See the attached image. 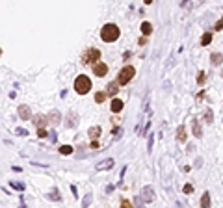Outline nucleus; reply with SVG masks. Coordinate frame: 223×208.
I'll use <instances>...</instances> for the list:
<instances>
[{
	"label": "nucleus",
	"mask_w": 223,
	"mask_h": 208,
	"mask_svg": "<svg viewBox=\"0 0 223 208\" xmlns=\"http://www.w3.org/2000/svg\"><path fill=\"white\" fill-rule=\"evenodd\" d=\"M119 28H117L115 24H112V22H108V24H104L102 28H100V39L102 41H106V43H113V41H117L119 39Z\"/></svg>",
	"instance_id": "1"
},
{
	"label": "nucleus",
	"mask_w": 223,
	"mask_h": 208,
	"mask_svg": "<svg viewBox=\"0 0 223 208\" xmlns=\"http://www.w3.org/2000/svg\"><path fill=\"white\" fill-rule=\"evenodd\" d=\"M74 89H76L78 95H86V93L91 89V80H89L86 74L76 76V80H74Z\"/></svg>",
	"instance_id": "2"
},
{
	"label": "nucleus",
	"mask_w": 223,
	"mask_h": 208,
	"mask_svg": "<svg viewBox=\"0 0 223 208\" xmlns=\"http://www.w3.org/2000/svg\"><path fill=\"white\" fill-rule=\"evenodd\" d=\"M134 74H136V69L134 67H130V65H127V67H123L119 71V76H117V82H119L121 85H127L128 82L134 78Z\"/></svg>",
	"instance_id": "3"
},
{
	"label": "nucleus",
	"mask_w": 223,
	"mask_h": 208,
	"mask_svg": "<svg viewBox=\"0 0 223 208\" xmlns=\"http://www.w3.org/2000/svg\"><path fill=\"white\" fill-rule=\"evenodd\" d=\"M154 201V190L151 186H145L138 199H136V205H149V203Z\"/></svg>",
	"instance_id": "4"
},
{
	"label": "nucleus",
	"mask_w": 223,
	"mask_h": 208,
	"mask_svg": "<svg viewBox=\"0 0 223 208\" xmlns=\"http://www.w3.org/2000/svg\"><path fill=\"white\" fill-rule=\"evenodd\" d=\"M99 58H100V50H97V48H88L84 54H82V63H86V65L97 63V61H99Z\"/></svg>",
	"instance_id": "5"
},
{
	"label": "nucleus",
	"mask_w": 223,
	"mask_h": 208,
	"mask_svg": "<svg viewBox=\"0 0 223 208\" xmlns=\"http://www.w3.org/2000/svg\"><path fill=\"white\" fill-rule=\"evenodd\" d=\"M113 166H115V160L113 158H104L102 162L97 164V171H108V169H112Z\"/></svg>",
	"instance_id": "6"
},
{
	"label": "nucleus",
	"mask_w": 223,
	"mask_h": 208,
	"mask_svg": "<svg viewBox=\"0 0 223 208\" xmlns=\"http://www.w3.org/2000/svg\"><path fill=\"white\" fill-rule=\"evenodd\" d=\"M93 73H95L97 76H104V74L108 73V65L102 63V61H97V63H93Z\"/></svg>",
	"instance_id": "7"
},
{
	"label": "nucleus",
	"mask_w": 223,
	"mask_h": 208,
	"mask_svg": "<svg viewBox=\"0 0 223 208\" xmlns=\"http://www.w3.org/2000/svg\"><path fill=\"white\" fill-rule=\"evenodd\" d=\"M19 115H21V119H24V121L32 119V110H30V106L21 104L19 106Z\"/></svg>",
	"instance_id": "8"
},
{
	"label": "nucleus",
	"mask_w": 223,
	"mask_h": 208,
	"mask_svg": "<svg viewBox=\"0 0 223 208\" xmlns=\"http://www.w3.org/2000/svg\"><path fill=\"white\" fill-rule=\"evenodd\" d=\"M49 123L52 125V127H56V125L61 123V115H60V112H58V110H52V112L49 113Z\"/></svg>",
	"instance_id": "9"
},
{
	"label": "nucleus",
	"mask_w": 223,
	"mask_h": 208,
	"mask_svg": "<svg viewBox=\"0 0 223 208\" xmlns=\"http://www.w3.org/2000/svg\"><path fill=\"white\" fill-rule=\"evenodd\" d=\"M205 2V0H182L181 6L184 7V9H195L197 6H201V4Z\"/></svg>",
	"instance_id": "10"
},
{
	"label": "nucleus",
	"mask_w": 223,
	"mask_h": 208,
	"mask_svg": "<svg viewBox=\"0 0 223 208\" xmlns=\"http://www.w3.org/2000/svg\"><path fill=\"white\" fill-rule=\"evenodd\" d=\"M76 125H78V115L74 112H71L67 115V119H65V127H67V128H74Z\"/></svg>",
	"instance_id": "11"
},
{
	"label": "nucleus",
	"mask_w": 223,
	"mask_h": 208,
	"mask_svg": "<svg viewBox=\"0 0 223 208\" xmlns=\"http://www.w3.org/2000/svg\"><path fill=\"white\" fill-rule=\"evenodd\" d=\"M191 130H193V136H195V138H201V136H203L201 125H199L197 119H191Z\"/></svg>",
	"instance_id": "12"
},
{
	"label": "nucleus",
	"mask_w": 223,
	"mask_h": 208,
	"mask_svg": "<svg viewBox=\"0 0 223 208\" xmlns=\"http://www.w3.org/2000/svg\"><path fill=\"white\" fill-rule=\"evenodd\" d=\"M123 106L125 104H123V100H121V99H113L112 100V112L113 113H119L121 110H123Z\"/></svg>",
	"instance_id": "13"
},
{
	"label": "nucleus",
	"mask_w": 223,
	"mask_h": 208,
	"mask_svg": "<svg viewBox=\"0 0 223 208\" xmlns=\"http://www.w3.org/2000/svg\"><path fill=\"white\" fill-rule=\"evenodd\" d=\"M88 136H89L91 139H97V138L100 136V127H91V128L88 130Z\"/></svg>",
	"instance_id": "14"
},
{
	"label": "nucleus",
	"mask_w": 223,
	"mask_h": 208,
	"mask_svg": "<svg viewBox=\"0 0 223 208\" xmlns=\"http://www.w3.org/2000/svg\"><path fill=\"white\" fill-rule=\"evenodd\" d=\"M117 84H119V82H110V84H108L106 85V93H108V95H115V93L117 91H119V88H117Z\"/></svg>",
	"instance_id": "15"
},
{
	"label": "nucleus",
	"mask_w": 223,
	"mask_h": 208,
	"mask_svg": "<svg viewBox=\"0 0 223 208\" xmlns=\"http://www.w3.org/2000/svg\"><path fill=\"white\" fill-rule=\"evenodd\" d=\"M46 123H49V117H45V115H37L36 119H34V125H36V127H45Z\"/></svg>",
	"instance_id": "16"
},
{
	"label": "nucleus",
	"mask_w": 223,
	"mask_h": 208,
	"mask_svg": "<svg viewBox=\"0 0 223 208\" xmlns=\"http://www.w3.org/2000/svg\"><path fill=\"white\" fill-rule=\"evenodd\" d=\"M210 43H212V32L203 34V37H201V45H203V46H208Z\"/></svg>",
	"instance_id": "17"
},
{
	"label": "nucleus",
	"mask_w": 223,
	"mask_h": 208,
	"mask_svg": "<svg viewBox=\"0 0 223 208\" xmlns=\"http://www.w3.org/2000/svg\"><path fill=\"white\" fill-rule=\"evenodd\" d=\"M177 139L181 141V143H186V128H184V127H179V130H177Z\"/></svg>",
	"instance_id": "18"
},
{
	"label": "nucleus",
	"mask_w": 223,
	"mask_h": 208,
	"mask_svg": "<svg viewBox=\"0 0 223 208\" xmlns=\"http://www.w3.org/2000/svg\"><path fill=\"white\" fill-rule=\"evenodd\" d=\"M201 206H203V208H208V206H210V193H208V191H205V193H203V197H201Z\"/></svg>",
	"instance_id": "19"
},
{
	"label": "nucleus",
	"mask_w": 223,
	"mask_h": 208,
	"mask_svg": "<svg viewBox=\"0 0 223 208\" xmlns=\"http://www.w3.org/2000/svg\"><path fill=\"white\" fill-rule=\"evenodd\" d=\"M141 32H143V35H149V34H151L152 32V24H151V22H141Z\"/></svg>",
	"instance_id": "20"
},
{
	"label": "nucleus",
	"mask_w": 223,
	"mask_h": 208,
	"mask_svg": "<svg viewBox=\"0 0 223 208\" xmlns=\"http://www.w3.org/2000/svg\"><path fill=\"white\" fill-rule=\"evenodd\" d=\"M210 61H212V65H220L221 61H223V56H221V54H216V52H214L212 56H210Z\"/></svg>",
	"instance_id": "21"
},
{
	"label": "nucleus",
	"mask_w": 223,
	"mask_h": 208,
	"mask_svg": "<svg viewBox=\"0 0 223 208\" xmlns=\"http://www.w3.org/2000/svg\"><path fill=\"white\" fill-rule=\"evenodd\" d=\"M9 186H11V188H15V190H19V191H24V182H17V180H11Z\"/></svg>",
	"instance_id": "22"
},
{
	"label": "nucleus",
	"mask_w": 223,
	"mask_h": 208,
	"mask_svg": "<svg viewBox=\"0 0 223 208\" xmlns=\"http://www.w3.org/2000/svg\"><path fill=\"white\" fill-rule=\"evenodd\" d=\"M106 95L108 93H104V91H99L95 95V102H104V100H106Z\"/></svg>",
	"instance_id": "23"
},
{
	"label": "nucleus",
	"mask_w": 223,
	"mask_h": 208,
	"mask_svg": "<svg viewBox=\"0 0 223 208\" xmlns=\"http://www.w3.org/2000/svg\"><path fill=\"white\" fill-rule=\"evenodd\" d=\"M71 152H73L71 145H63V147H60V154H71Z\"/></svg>",
	"instance_id": "24"
},
{
	"label": "nucleus",
	"mask_w": 223,
	"mask_h": 208,
	"mask_svg": "<svg viewBox=\"0 0 223 208\" xmlns=\"http://www.w3.org/2000/svg\"><path fill=\"white\" fill-rule=\"evenodd\" d=\"M91 199H93V195L88 193L84 199H82V206H89V205H91Z\"/></svg>",
	"instance_id": "25"
},
{
	"label": "nucleus",
	"mask_w": 223,
	"mask_h": 208,
	"mask_svg": "<svg viewBox=\"0 0 223 208\" xmlns=\"http://www.w3.org/2000/svg\"><path fill=\"white\" fill-rule=\"evenodd\" d=\"M52 201H61V197H60V193H58V190H52V193L49 195Z\"/></svg>",
	"instance_id": "26"
},
{
	"label": "nucleus",
	"mask_w": 223,
	"mask_h": 208,
	"mask_svg": "<svg viewBox=\"0 0 223 208\" xmlns=\"http://www.w3.org/2000/svg\"><path fill=\"white\" fill-rule=\"evenodd\" d=\"M37 136L39 138H46V130L43 127H37Z\"/></svg>",
	"instance_id": "27"
},
{
	"label": "nucleus",
	"mask_w": 223,
	"mask_h": 208,
	"mask_svg": "<svg viewBox=\"0 0 223 208\" xmlns=\"http://www.w3.org/2000/svg\"><path fill=\"white\" fill-rule=\"evenodd\" d=\"M182 191H184V193H186V195H190V193H191V191H193V186H191V184H186V186H184V188H182Z\"/></svg>",
	"instance_id": "28"
},
{
	"label": "nucleus",
	"mask_w": 223,
	"mask_h": 208,
	"mask_svg": "<svg viewBox=\"0 0 223 208\" xmlns=\"http://www.w3.org/2000/svg\"><path fill=\"white\" fill-rule=\"evenodd\" d=\"M121 132H123V130H121V128H119V127H117V128H113V139H117V138H121Z\"/></svg>",
	"instance_id": "29"
},
{
	"label": "nucleus",
	"mask_w": 223,
	"mask_h": 208,
	"mask_svg": "<svg viewBox=\"0 0 223 208\" xmlns=\"http://www.w3.org/2000/svg\"><path fill=\"white\" fill-rule=\"evenodd\" d=\"M15 134H17V136H26V134H28V130H24V128H17Z\"/></svg>",
	"instance_id": "30"
},
{
	"label": "nucleus",
	"mask_w": 223,
	"mask_h": 208,
	"mask_svg": "<svg viewBox=\"0 0 223 208\" xmlns=\"http://www.w3.org/2000/svg\"><path fill=\"white\" fill-rule=\"evenodd\" d=\"M203 82H205V73L201 71V73L197 74V84H203Z\"/></svg>",
	"instance_id": "31"
},
{
	"label": "nucleus",
	"mask_w": 223,
	"mask_h": 208,
	"mask_svg": "<svg viewBox=\"0 0 223 208\" xmlns=\"http://www.w3.org/2000/svg\"><path fill=\"white\" fill-rule=\"evenodd\" d=\"M205 121H206V123H212V112H210V110L206 112V115H205Z\"/></svg>",
	"instance_id": "32"
},
{
	"label": "nucleus",
	"mask_w": 223,
	"mask_h": 208,
	"mask_svg": "<svg viewBox=\"0 0 223 208\" xmlns=\"http://www.w3.org/2000/svg\"><path fill=\"white\" fill-rule=\"evenodd\" d=\"M121 206H125V208H130V206H132V203H130V201H127V199H123V201H121Z\"/></svg>",
	"instance_id": "33"
},
{
	"label": "nucleus",
	"mask_w": 223,
	"mask_h": 208,
	"mask_svg": "<svg viewBox=\"0 0 223 208\" xmlns=\"http://www.w3.org/2000/svg\"><path fill=\"white\" fill-rule=\"evenodd\" d=\"M214 28H216V32H220V30L223 28V19H221V21H218V22H216V26H214Z\"/></svg>",
	"instance_id": "34"
},
{
	"label": "nucleus",
	"mask_w": 223,
	"mask_h": 208,
	"mask_svg": "<svg viewBox=\"0 0 223 208\" xmlns=\"http://www.w3.org/2000/svg\"><path fill=\"white\" fill-rule=\"evenodd\" d=\"M58 139V136H56V132H50V141H52V143H54V141H56Z\"/></svg>",
	"instance_id": "35"
},
{
	"label": "nucleus",
	"mask_w": 223,
	"mask_h": 208,
	"mask_svg": "<svg viewBox=\"0 0 223 208\" xmlns=\"http://www.w3.org/2000/svg\"><path fill=\"white\" fill-rule=\"evenodd\" d=\"M152 141H154V138H152V136H151V138H149V152L152 151Z\"/></svg>",
	"instance_id": "36"
},
{
	"label": "nucleus",
	"mask_w": 223,
	"mask_h": 208,
	"mask_svg": "<svg viewBox=\"0 0 223 208\" xmlns=\"http://www.w3.org/2000/svg\"><path fill=\"white\" fill-rule=\"evenodd\" d=\"M138 43H139V45L143 46V45H145V43H147V39H145V37H139V39H138Z\"/></svg>",
	"instance_id": "37"
},
{
	"label": "nucleus",
	"mask_w": 223,
	"mask_h": 208,
	"mask_svg": "<svg viewBox=\"0 0 223 208\" xmlns=\"http://www.w3.org/2000/svg\"><path fill=\"white\" fill-rule=\"evenodd\" d=\"M71 191H73V195H74V197H78V191H76V186H71Z\"/></svg>",
	"instance_id": "38"
},
{
	"label": "nucleus",
	"mask_w": 223,
	"mask_h": 208,
	"mask_svg": "<svg viewBox=\"0 0 223 208\" xmlns=\"http://www.w3.org/2000/svg\"><path fill=\"white\" fill-rule=\"evenodd\" d=\"M91 149H99V143H97V139H93V143H91Z\"/></svg>",
	"instance_id": "39"
},
{
	"label": "nucleus",
	"mask_w": 223,
	"mask_h": 208,
	"mask_svg": "<svg viewBox=\"0 0 223 208\" xmlns=\"http://www.w3.org/2000/svg\"><path fill=\"white\" fill-rule=\"evenodd\" d=\"M13 171H15V173H21L22 169H21V167H19V166H13Z\"/></svg>",
	"instance_id": "40"
},
{
	"label": "nucleus",
	"mask_w": 223,
	"mask_h": 208,
	"mask_svg": "<svg viewBox=\"0 0 223 208\" xmlns=\"http://www.w3.org/2000/svg\"><path fill=\"white\" fill-rule=\"evenodd\" d=\"M143 2H145V4H151V2H152V0H143Z\"/></svg>",
	"instance_id": "41"
},
{
	"label": "nucleus",
	"mask_w": 223,
	"mask_h": 208,
	"mask_svg": "<svg viewBox=\"0 0 223 208\" xmlns=\"http://www.w3.org/2000/svg\"><path fill=\"white\" fill-rule=\"evenodd\" d=\"M0 56H2V48H0Z\"/></svg>",
	"instance_id": "42"
}]
</instances>
